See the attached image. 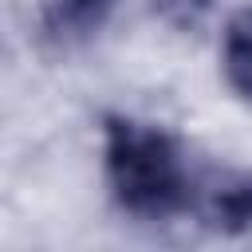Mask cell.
I'll list each match as a JSON object with an SVG mask.
<instances>
[{
    "label": "cell",
    "instance_id": "obj_1",
    "mask_svg": "<svg viewBox=\"0 0 252 252\" xmlns=\"http://www.w3.org/2000/svg\"><path fill=\"white\" fill-rule=\"evenodd\" d=\"M102 173L114 205L134 220H173L193 205L197 165L158 122L134 114L102 118Z\"/></svg>",
    "mask_w": 252,
    "mask_h": 252
},
{
    "label": "cell",
    "instance_id": "obj_2",
    "mask_svg": "<svg viewBox=\"0 0 252 252\" xmlns=\"http://www.w3.org/2000/svg\"><path fill=\"white\" fill-rule=\"evenodd\" d=\"M189 217H197V224H205L220 236L248 232L252 228V173L224 169V165L197 169Z\"/></svg>",
    "mask_w": 252,
    "mask_h": 252
},
{
    "label": "cell",
    "instance_id": "obj_5",
    "mask_svg": "<svg viewBox=\"0 0 252 252\" xmlns=\"http://www.w3.org/2000/svg\"><path fill=\"white\" fill-rule=\"evenodd\" d=\"M213 4H217V0H154V12H158L169 28H177V32H197V28L209 20Z\"/></svg>",
    "mask_w": 252,
    "mask_h": 252
},
{
    "label": "cell",
    "instance_id": "obj_3",
    "mask_svg": "<svg viewBox=\"0 0 252 252\" xmlns=\"http://www.w3.org/2000/svg\"><path fill=\"white\" fill-rule=\"evenodd\" d=\"M114 8L118 0H39V39L55 51H75L106 28Z\"/></svg>",
    "mask_w": 252,
    "mask_h": 252
},
{
    "label": "cell",
    "instance_id": "obj_4",
    "mask_svg": "<svg viewBox=\"0 0 252 252\" xmlns=\"http://www.w3.org/2000/svg\"><path fill=\"white\" fill-rule=\"evenodd\" d=\"M220 67H224L228 87L244 102H252V4L240 8L224 24V35H220Z\"/></svg>",
    "mask_w": 252,
    "mask_h": 252
}]
</instances>
